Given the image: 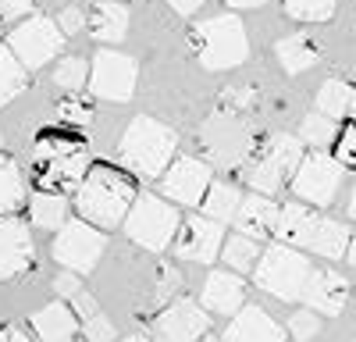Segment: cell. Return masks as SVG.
Segmentation results:
<instances>
[{"label":"cell","instance_id":"cell-22","mask_svg":"<svg viewBox=\"0 0 356 342\" xmlns=\"http://www.w3.org/2000/svg\"><path fill=\"white\" fill-rule=\"evenodd\" d=\"M129 33V8L122 0H97L89 11V36L100 43H122Z\"/></svg>","mask_w":356,"mask_h":342},{"label":"cell","instance_id":"cell-10","mask_svg":"<svg viewBox=\"0 0 356 342\" xmlns=\"http://www.w3.org/2000/svg\"><path fill=\"white\" fill-rule=\"evenodd\" d=\"M54 261L61 264L65 271H75V275H86V271H93L97 261H100V253H104V232L100 228H93L89 221H68L61 232H57L54 246Z\"/></svg>","mask_w":356,"mask_h":342},{"label":"cell","instance_id":"cell-25","mask_svg":"<svg viewBox=\"0 0 356 342\" xmlns=\"http://www.w3.org/2000/svg\"><path fill=\"white\" fill-rule=\"evenodd\" d=\"M349 243H353L349 225H342L335 218H321L310 250L321 253V256H328V261H342V256H349Z\"/></svg>","mask_w":356,"mask_h":342},{"label":"cell","instance_id":"cell-14","mask_svg":"<svg viewBox=\"0 0 356 342\" xmlns=\"http://www.w3.org/2000/svg\"><path fill=\"white\" fill-rule=\"evenodd\" d=\"M211 332V314L200 310V303L193 300H175L168 303L157 321H154V335L161 342H200Z\"/></svg>","mask_w":356,"mask_h":342},{"label":"cell","instance_id":"cell-37","mask_svg":"<svg viewBox=\"0 0 356 342\" xmlns=\"http://www.w3.org/2000/svg\"><path fill=\"white\" fill-rule=\"evenodd\" d=\"M182 289V275H178L171 264H161L157 268V303L168 307V296Z\"/></svg>","mask_w":356,"mask_h":342},{"label":"cell","instance_id":"cell-53","mask_svg":"<svg viewBox=\"0 0 356 342\" xmlns=\"http://www.w3.org/2000/svg\"><path fill=\"white\" fill-rule=\"evenodd\" d=\"M0 150H4V129H0Z\"/></svg>","mask_w":356,"mask_h":342},{"label":"cell","instance_id":"cell-48","mask_svg":"<svg viewBox=\"0 0 356 342\" xmlns=\"http://www.w3.org/2000/svg\"><path fill=\"white\" fill-rule=\"evenodd\" d=\"M346 261L356 268V232H353V243H349V256H346Z\"/></svg>","mask_w":356,"mask_h":342},{"label":"cell","instance_id":"cell-52","mask_svg":"<svg viewBox=\"0 0 356 342\" xmlns=\"http://www.w3.org/2000/svg\"><path fill=\"white\" fill-rule=\"evenodd\" d=\"M200 342H225V339H214V335H207V339H200Z\"/></svg>","mask_w":356,"mask_h":342},{"label":"cell","instance_id":"cell-30","mask_svg":"<svg viewBox=\"0 0 356 342\" xmlns=\"http://www.w3.org/2000/svg\"><path fill=\"white\" fill-rule=\"evenodd\" d=\"M25 86H29V68L18 61L8 47H0V107L11 104Z\"/></svg>","mask_w":356,"mask_h":342},{"label":"cell","instance_id":"cell-47","mask_svg":"<svg viewBox=\"0 0 356 342\" xmlns=\"http://www.w3.org/2000/svg\"><path fill=\"white\" fill-rule=\"evenodd\" d=\"M267 0H228V8H239V11H246V8H264Z\"/></svg>","mask_w":356,"mask_h":342},{"label":"cell","instance_id":"cell-39","mask_svg":"<svg viewBox=\"0 0 356 342\" xmlns=\"http://www.w3.org/2000/svg\"><path fill=\"white\" fill-rule=\"evenodd\" d=\"M86 339L89 342H114V325L104 318V314H97V318L86 321Z\"/></svg>","mask_w":356,"mask_h":342},{"label":"cell","instance_id":"cell-11","mask_svg":"<svg viewBox=\"0 0 356 342\" xmlns=\"http://www.w3.org/2000/svg\"><path fill=\"white\" fill-rule=\"evenodd\" d=\"M342 164L335 161V154H324V150H314L307 154V161L300 164L292 179V193L300 196V204H314V207H328L339 186H342Z\"/></svg>","mask_w":356,"mask_h":342},{"label":"cell","instance_id":"cell-19","mask_svg":"<svg viewBox=\"0 0 356 342\" xmlns=\"http://www.w3.org/2000/svg\"><path fill=\"white\" fill-rule=\"evenodd\" d=\"M225 342H285V332L267 310L250 303L228 321Z\"/></svg>","mask_w":356,"mask_h":342},{"label":"cell","instance_id":"cell-40","mask_svg":"<svg viewBox=\"0 0 356 342\" xmlns=\"http://www.w3.org/2000/svg\"><path fill=\"white\" fill-rule=\"evenodd\" d=\"M57 111H61V118H68V122H89L93 118V107H89L86 100H61L57 104Z\"/></svg>","mask_w":356,"mask_h":342},{"label":"cell","instance_id":"cell-34","mask_svg":"<svg viewBox=\"0 0 356 342\" xmlns=\"http://www.w3.org/2000/svg\"><path fill=\"white\" fill-rule=\"evenodd\" d=\"M339 0H285V11L300 22H328Z\"/></svg>","mask_w":356,"mask_h":342},{"label":"cell","instance_id":"cell-49","mask_svg":"<svg viewBox=\"0 0 356 342\" xmlns=\"http://www.w3.org/2000/svg\"><path fill=\"white\" fill-rule=\"evenodd\" d=\"M349 218H356V186H353V196H349Z\"/></svg>","mask_w":356,"mask_h":342},{"label":"cell","instance_id":"cell-3","mask_svg":"<svg viewBox=\"0 0 356 342\" xmlns=\"http://www.w3.org/2000/svg\"><path fill=\"white\" fill-rule=\"evenodd\" d=\"M178 147L175 129H168L157 118H136L118 147V164L129 168L139 179H164V171L171 168V154Z\"/></svg>","mask_w":356,"mask_h":342},{"label":"cell","instance_id":"cell-35","mask_svg":"<svg viewBox=\"0 0 356 342\" xmlns=\"http://www.w3.org/2000/svg\"><path fill=\"white\" fill-rule=\"evenodd\" d=\"M253 107H257V90H253V86H235V90H225L221 93V111L250 114Z\"/></svg>","mask_w":356,"mask_h":342},{"label":"cell","instance_id":"cell-41","mask_svg":"<svg viewBox=\"0 0 356 342\" xmlns=\"http://www.w3.org/2000/svg\"><path fill=\"white\" fill-rule=\"evenodd\" d=\"M54 293H57V296H72V300H75V296L82 293L79 275H75V271H57V275H54Z\"/></svg>","mask_w":356,"mask_h":342},{"label":"cell","instance_id":"cell-8","mask_svg":"<svg viewBox=\"0 0 356 342\" xmlns=\"http://www.w3.org/2000/svg\"><path fill=\"white\" fill-rule=\"evenodd\" d=\"M310 261L303 253H296L292 246H271L260 253L257 264V289L271 293L275 300H300L307 282H310Z\"/></svg>","mask_w":356,"mask_h":342},{"label":"cell","instance_id":"cell-51","mask_svg":"<svg viewBox=\"0 0 356 342\" xmlns=\"http://www.w3.org/2000/svg\"><path fill=\"white\" fill-rule=\"evenodd\" d=\"M349 114H353V118H356V86H353V111H349Z\"/></svg>","mask_w":356,"mask_h":342},{"label":"cell","instance_id":"cell-43","mask_svg":"<svg viewBox=\"0 0 356 342\" xmlns=\"http://www.w3.org/2000/svg\"><path fill=\"white\" fill-rule=\"evenodd\" d=\"M57 25H61V33H65V36H75L79 28H82V25H89V22H86V15H82L79 8H65V11H61V18H57Z\"/></svg>","mask_w":356,"mask_h":342},{"label":"cell","instance_id":"cell-15","mask_svg":"<svg viewBox=\"0 0 356 342\" xmlns=\"http://www.w3.org/2000/svg\"><path fill=\"white\" fill-rule=\"evenodd\" d=\"M225 250V228L211 218H186L182 228H178L175 239V256L182 261H196V264H211L214 256H221Z\"/></svg>","mask_w":356,"mask_h":342},{"label":"cell","instance_id":"cell-23","mask_svg":"<svg viewBox=\"0 0 356 342\" xmlns=\"http://www.w3.org/2000/svg\"><path fill=\"white\" fill-rule=\"evenodd\" d=\"M33 332L40 342H72L75 332H79V318L72 314V307H65L61 300L36 310L33 318Z\"/></svg>","mask_w":356,"mask_h":342},{"label":"cell","instance_id":"cell-17","mask_svg":"<svg viewBox=\"0 0 356 342\" xmlns=\"http://www.w3.org/2000/svg\"><path fill=\"white\" fill-rule=\"evenodd\" d=\"M346 300H349V282L339 271H328V268L314 271L310 282H307V289H303V303L314 314H328V318L342 314Z\"/></svg>","mask_w":356,"mask_h":342},{"label":"cell","instance_id":"cell-50","mask_svg":"<svg viewBox=\"0 0 356 342\" xmlns=\"http://www.w3.org/2000/svg\"><path fill=\"white\" fill-rule=\"evenodd\" d=\"M118 342H154V339H146V335H129V339H118Z\"/></svg>","mask_w":356,"mask_h":342},{"label":"cell","instance_id":"cell-46","mask_svg":"<svg viewBox=\"0 0 356 342\" xmlns=\"http://www.w3.org/2000/svg\"><path fill=\"white\" fill-rule=\"evenodd\" d=\"M0 342H33L22 328H15V325H8V328H0Z\"/></svg>","mask_w":356,"mask_h":342},{"label":"cell","instance_id":"cell-31","mask_svg":"<svg viewBox=\"0 0 356 342\" xmlns=\"http://www.w3.org/2000/svg\"><path fill=\"white\" fill-rule=\"evenodd\" d=\"M257 239L250 236H228L225 239V250H221V261H225V271H250L257 268Z\"/></svg>","mask_w":356,"mask_h":342},{"label":"cell","instance_id":"cell-2","mask_svg":"<svg viewBox=\"0 0 356 342\" xmlns=\"http://www.w3.org/2000/svg\"><path fill=\"white\" fill-rule=\"evenodd\" d=\"M86 142L75 136H54L43 132L33 150V179L40 193H79L86 182Z\"/></svg>","mask_w":356,"mask_h":342},{"label":"cell","instance_id":"cell-6","mask_svg":"<svg viewBox=\"0 0 356 342\" xmlns=\"http://www.w3.org/2000/svg\"><path fill=\"white\" fill-rule=\"evenodd\" d=\"M189 50L196 54V61L211 72H225V68H239L250 54L246 43V28L235 15H214L200 25H193L189 33Z\"/></svg>","mask_w":356,"mask_h":342},{"label":"cell","instance_id":"cell-21","mask_svg":"<svg viewBox=\"0 0 356 342\" xmlns=\"http://www.w3.org/2000/svg\"><path fill=\"white\" fill-rule=\"evenodd\" d=\"M278 204L267 196H246L239 214H235V228H239V236H250V239H264V236H275V225H278Z\"/></svg>","mask_w":356,"mask_h":342},{"label":"cell","instance_id":"cell-1","mask_svg":"<svg viewBox=\"0 0 356 342\" xmlns=\"http://www.w3.org/2000/svg\"><path fill=\"white\" fill-rule=\"evenodd\" d=\"M136 200H139L136 182L125 175V171H118L111 164H93L86 182L75 193V211L89 225L114 228V225H125Z\"/></svg>","mask_w":356,"mask_h":342},{"label":"cell","instance_id":"cell-4","mask_svg":"<svg viewBox=\"0 0 356 342\" xmlns=\"http://www.w3.org/2000/svg\"><path fill=\"white\" fill-rule=\"evenodd\" d=\"M303 161H307V154H303V139L300 136L271 132V136H264L257 142L250 164L243 168V182L250 189H257L260 196H271L285 182L296 179V171H300Z\"/></svg>","mask_w":356,"mask_h":342},{"label":"cell","instance_id":"cell-54","mask_svg":"<svg viewBox=\"0 0 356 342\" xmlns=\"http://www.w3.org/2000/svg\"><path fill=\"white\" fill-rule=\"evenodd\" d=\"M72 342H82V339H72Z\"/></svg>","mask_w":356,"mask_h":342},{"label":"cell","instance_id":"cell-5","mask_svg":"<svg viewBox=\"0 0 356 342\" xmlns=\"http://www.w3.org/2000/svg\"><path fill=\"white\" fill-rule=\"evenodd\" d=\"M257 132L250 125L246 114H232V111H214L211 118L200 125V147L207 164H218V168H246L253 150H257Z\"/></svg>","mask_w":356,"mask_h":342},{"label":"cell","instance_id":"cell-16","mask_svg":"<svg viewBox=\"0 0 356 342\" xmlns=\"http://www.w3.org/2000/svg\"><path fill=\"white\" fill-rule=\"evenodd\" d=\"M36 261V246L22 218H0V282L25 275Z\"/></svg>","mask_w":356,"mask_h":342},{"label":"cell","instance_id":"cell-26","mask_svg":"<svg viewBox=\"0 0 356 342\" xmlns=\"http://www.w3.org/2000/svg\"><path fill=\"white\" fill-rule=\"evenodd\" d=\"M243 193L239 186H232V182H214L211 189H207L203 196V218H211V221H235V214H239L243 207Z\"/></svg>","mask_w":356,"mask_h":342},{"label":"cell","instance_id":"cell-13","mask_svg":"<svg viewBox=\"0 0 356 342\" xmlns=\"http://www.w3.org/2000/svg\"><path fill=\"white\" fill-rule=\"evenodd\" d=\"M211 186H214L211 164L200 161V157H178L161 179V196H168V204L200 207Z\"/></svg>","mask_w":356,"mask_h":342},{"label":"cell","instance_id":"cell-18","mask_svg":"<svg viewBox=\"0 0 356 342\" xmlns=\"http://www.w3.org/2000/svg\"><path fill=\"white\" fill-rule=\"evenodd\" d=\"M203 307L225 314V318H235L246 307V282L235 271H211L203 282Z\"/></svg>","mask_w":356,"mask_h":342},{"label":"cell","instance_id":"cell-44","mask_svg":"<svg viewBox=\"0 0 356 342\" xmlns=\"http://www.w3.org/2000/svg\"><path fill=\"white\" fill-rule=\"evenodd\" d=\"M75 310H79L82 321H89V318H97V314H100V310H97V300L89 296V293H79V296H75Z\"/></svg>","mask_w":356,"mask_h":342},{"label":"cell","instance_id":"cell-33","mask_svg":"<svg viewBox=\"0 0 356 342\" xmlns=\"http://www.w3.org/2000/svg\"><path fill=\"white\" fill-rule=\"evenodd\" d=\"M54 82H57V90H65V93H79L86 86V61L82 57H61L54 68Z\"/></svg>","mask_w":356,"mask_h":342},{"label":"cell","instance_id":"cell-38","mask_svg":"<svg viewBox=\"0 0 356 342\" xmlns=\"http://www.w3.org/2000/svg\"><path fill=\"white\" fill-rule=\"evenodd\" d=\"M335 161H339L346 171H356V125L339 136V142H335Z\"/></svg>","mask_w":356,"mask_h":342},{"label":"cell","instance_id":"cell-27","mask_svg":"<svg viewBox=\"0 0 356 342\" xmlns=\"http://www.w3.org/2000/svg\"><path fill=\"white\" fill-rule=\"evenodd\" d=\"M29 218L43 232H61L68 225V200L57 193H36L33 204H29Z\"/></svg>","mask_w":356,"mask_h":342},{"label":"cell","instance_id":"cell-28","mask_svg":"<svg viewBox=\"0 0 356 342\" xmlns=\"http://www.w3.org/2000/svg\"><path fill=\"white\" fill-rule=\"evenodd\" d=\"M317 111L324 114V118H332V122L346 118V114L353 111V86L342 82V79H328L317 90Z\"/></svg>","mask_w":356,"mask_h":342},{"label":"cell","instance_id":"cell-32","mask_svg":"<svg viewBox=\"0 0 356 342\" xmlns=\"http://www.w3.org/2000/svg\"><path fill=\"white\" fill-rule=\"evenodd\" d=\"M300 139L310 142L314 150H324V147H332V142H339V125L332 118H324L321 111L307 114L303 125H300Z\"/></svg>","mask_w":356,"mask_h":342},{"label":"cell","instance_id":"cell-7","mask_svg":"<svg viewBox=\"0 0 356 342\" xmlns=\"http://www.w3.org/2000/svg\"><path fill=\"white\" fill-rule=\"evenodd\" d=\"M178 228H182V218H178L175 204H168V200H161V196H150V193H143L132 204L129 218H125L129 239L143 250H154V253L171 246Z\"/></svg>","mask_w":356,"mask_h":342},{"label":"cell","instance_id":"cell-36","mask_svg":"<svg viewBox=\"0 0 356 342\" xmlns=\"http://www.w3.org/2000/svg\"><path fill=\"white\" fill-rule=\"evenodd\" d=\"M317 332H321V318H317L314 310H300V314H292V321H289V335H292V339L310 342V339H317Z\"/></svg>","mask_w":356,"mask_h":342},{"label":"cell","instance_id":"cell-12","mask_svg":"<svg viewBox=\"0 0 356 342\" xmlns=\"http://www.w3.org/2000/svg\"><path fill=\"white\" fill-rule=\"evenodd\" d=\"M89 93L100 97V100H114V104L132 100V93H136V61L129 54H114V50L97 54L93 68H89Z\"/></svg>","mask_w":356,"mask_h":342},{"label":"cell","instance_id":"cell-9","mask_svg":"<svg viewBox=\"0 0 356 342\" xmlns=\"http://www.w3.org/2000/svg\"><path fill=\"white\" fill-rule=\"evenodd\" d=\"M8 50L29 72H40L43 65H50L57 54L65 50V33L61 25L47 15H29L25 22H18L8 36Z\"/></svg>","mask_w":356,"mask_h":342},{"label":"cell","instance_id":"cell-24","mask_svg":"<svg viewBox=\"0 0 356 342\" xmlns=\"http://www.w3.org/2000/svg\"><path fill=\"white\" fill-rule=\"evenodd\" d=\"M275 54H278V65H282L289 75H300V72H307L310 65H317L321 47H317L310 36L296 33V36H285V40H278Z\"/></svg>","mask_w":356,"mask_h":342},{"label":"cell","instance_id":"cell-20","mask_svg":"<svg viewBox=\"0 0 356 342\" xmlns=\"http://www.w3.org/2000/svg\"><path fill=\"white\" fill-rule=\"evenodd\" d=\"M317 225H321V218L310 211V204L292 200V204H282V211H278L275 236H278L282 246H307V250H310Z\"/></svg>","mask_w":356,"mask_h":342},{"label":"cell","instance_id":"cell-45","mask_svg":"<svg viewBox=\"0 0 356 342\" xmlns=\"http://www.w3.org/2000/svg\"><path fill=\"white\" fill-rule=\"evenodd\" d=\"M164 4H168L175 15H196V11L207 4V0H164Z\"/></svg>","mask_w":356,"mask_h":342},{"label":"cell","instance_id":"cell-29","mask_svg":"<svg viewBox=\"0 0 356 342\" xmlns=\"http://www.w3.org/2000/svg\"><path fill=\"white\" fill-rule=\"evenodd\" d=\"M25 200V179H22V168L0 154V218H8L15 207H22Z\"/></svg>","mask_w":356,"mask_h":342},{"label":"cell","instance_id":"cell-42","mask_svg":"<svg viewBox=\"0 0 356 342\" xmlns=\"http://www.w3.org/2000/svg\"><path fill=\"white\" fill-rule=\"evenodd\" d=\"M36 0H0V22H18L33 11Z\"/></svg>","mask_w":356,"mask_h":342}]
</instances>
